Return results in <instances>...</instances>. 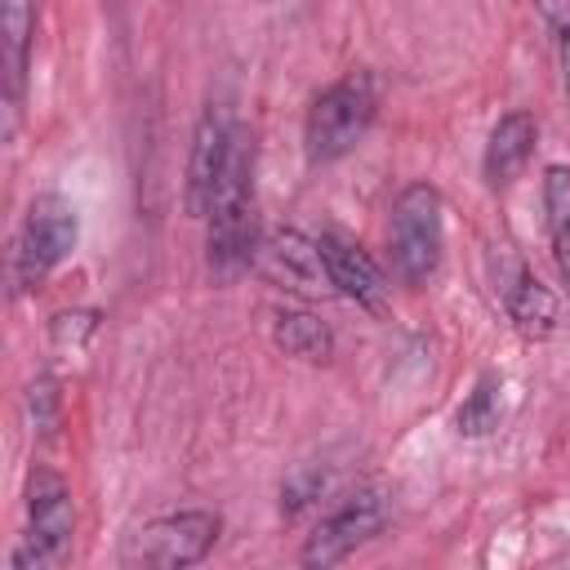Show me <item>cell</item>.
Segmentation results:
<instances>
[{"label":"cell","mask_w":570,"mask_h":570,"mask_svg":"<svg viewBox=\"0 0 570 570\" xmlns=\"http://www.w3.org/2000/svg\"><path fill=\"white\" fill-rule=\"evenodd\" d=\"M209 272L218 281L240 276L258 258V218H254V138L240 129L223 183L209 205Z\"/></svg>","instance_id":"obj_1"},{"label":"cell","mask_w":570,"mask_h":570,"mask_svg":"<svg viewBox=\"0 0 570 570\" xmlns=\"http://www.w3.org/2000/svg\"><path fill=\"white\" fill-rule=\"evenodd\" d=\"M374 107H379V94H374V80L365 71H352V76L334 80L330 89H321L307 107V120H303L307 160L330 165V160L347 156L365 138V129L374 125Z\"/></svg>","instance_id":"obj_2"},{"label":"cell","mask_w":570,"mask_h":570,"mask_svg":"<svg viewBox=\"0 0 570 570\" xmlns=\"http://www.w3.org/2000/svg\"><path fill=\"white\" fill-rule=\"evenodd\" d=\"M76 539V503L71 485L53 468L27 472V539L13 552V570H49L71 552Z\"/></svg>","instance_id":"obj_3"},{"label":"cell","mask_w":570,"mask_h":570,"mask_svg":"<svg viewBox=\"0 0 570 570\" xmlns=\"http://www.w3.org/2000/svg\"><path fill=\"white\" fill-rule=\"evenodd\" d=\"M445 245V205L432 183H410L392 205V267L405 285L432 281Z\"/></svg>","instance_id":"obj_4"},{"label":"cell","mask_w":570,"mask_h":570,"mask_svg":"<svg viewBox=\"0 0 570 570\" xmlns=\"http://www.w3.org/2000/svg\"><path fill=\"white\" fill-rule=\"evenodd\" d=\"M76 236H80V223H76V209L62 196L31 200V209L22 218V232L13 240V281H18V289H40L49 281V272L76 249Z\"/></svg>","instance_id":"obj_5"},{"label":"cell","mask_w":570,"mask_h":570,"mask_svg":"<svg viewBox=\"0 0 570 570\" xmlns=\"http://www.w3.org/2000/svg\"><path fill=\"white\" fill-rule=\"evenodd\" d=\"M218 530L223 521L214 512H169V517H156L147 521L129 548H125V566H156V570H183V566H196L209 557V548L218 543Z\"/></svg>","instance_id":"obj_6"},{"label":"cell","mask_w":570,"mask_h":570,"mask_svg":"<svg viewBox=\"0 0 570 570\" xmlns=\"http://www.w3.org/2000/svg\"><path fill=\"white\" fill-rule=\"evenodd\" d=\"M387 525V499L374 485H361L356 494H347L330 517H321V525L307 534L303 543V566H338L343 557H352L365 539H374Z\"/></svg>","instance_id":"obj_7"},{"label":"cell","mask_w":570,"mask_h":570,"mask_svg":"<svg viewBox=\"0 0 570 570\" xmlns=\"http://www.w3.org/2000/svg\"><path fill=\"white\" fill-rule=\"evenodd\" d=\"M236 134H240L236 116L223 102H209L200 125H196V134H191V160H187V209L196 218H205L209 205H214V191H218L223 169L232 160Z\"/></svg>","instance_id":"obj_8"},{"label":"cell","mask_w":570,"mask_h":570,"mask_svg":"<svg viewBox=\"0 0 570 570\" xmlns=\"http://www.w3.org/2000/svg\"><path fill=\"white\" fill-rule=\"evenodd\" d=\"M258 267L276 285L294 289V294H307V298L334 289L330 272H325V258H321V240H312V236H303L294 227H276V232H267L258 240Z\"/></svg>","instance_id":"obj_9"},{"label":"cell","mask_w":570,"mask_h":570,"mask_svg":"<svg viewBox=\"0 0 570 570\" xmlns=\"http://www.w3.org/2000/svg\"><path fill=\"white\" fill-rule=\"evenodd\" d=\"M321 258H325V272H330V285L361 303V307H383L387 303V276L383 267L370 258V249H361L352 236L343 232H325L321 236Z\"/></svg>","instance_id":"obj_10"},{"label":"cell","mask_w":570,"mask_h":570,"mask_svg":"<svg viewBox=\"0 0 570 570\" xmlns=\"http://www.w3.org/2000/svg\"><path fill=\"white\" fill-rule=\"evenodd\" d=\"M499 294H503V307L512 316V325L525 334V338H548L557 330V294L525 267V263H512V272H499Z\"/></svg>","instance_id":"obj_11"},{"label":"cell","mask_w":570,"mask_h":570,"mask_svg":"<svg viewBox=\"0 0 570 570\" xmlns=\"http://www.w3.org/2000/svg\"><path fill=\"white\" fill-rule=\"evenodd\" d=\"M534 142H539V125H534V116L530 111H508V116H499V125L490 129V138H485V183L490 187H508L521 169H525V160L534 156Z\"/></svg>","instance_id":"obj_12"},{"label":"cell","mask_w":570,"mask_h":570,"mask_svg":"<svg viewBox=\"0 0 570 570\" xmlns=\"http://www.w3.org/2000/svg\"><path fill=\"white\" fill-rule=\"evenodd\" d=\"M272 338H276V347L285 356H298V361H312V365L334 356L330 325L307 307H276L272 312Z\"/></svg>","instance_id":"obj_13"},{"label":"cell","mask_w":570,"mask_h":570,"mask_svg":"<svg viewBox=\"0 0 570 570\" xmlns=\"http://www.w3.org/2000/svg\"><path fill=\"white\" fill-rule=\"evenodd\" d=\"M0 9H4V98L9 107H18L36 40V0H4Z\"/></svg>","instance_id":"obj_14"},{"label":"cell","mask_w":570,"mask_h":570,"mask_svg":"<svg viewBox=\"0 0 570 570\" xmlns=\"http://www.w3.org/2000/svg\"><path fill=\"white\" fill-rule=\"evenodd\" d=\"M543 209H548V236H552V258L570 294V169L548 165L543 174Z\"/></svg>","instance_id":"obj_15"},{"label":"cell","mask_w":570,"mask_h":570,"mask_svg":"<svg viewBox=\"0 0 570 570\" xmlns=\"http://www.w3.org/2000/svg\"><path fill=\"white\" fill-rule=\"evenodd\" d=\"M499 392H503V383H499L494 374L476 379V387L468 392V401H463L459 414H454V423H459L463 436H485V432L499 428Z\"/></svg>","instance_id":"obj_16"},{"label":"cell","mask_w":570,"mask_h":570,"mask_svg":"<svg viewBox=\"0 0 570 570\" xmlns=\"http://www.w3.org/2000/svg\"><path fill=\"white\" fill-rule=\"evenodd\" d=\"M27 410H31V423L40 436H49L58 428V383L49 374H40L31 387H27Z\"/></svg>","instance_id":"obj_17"},{"label":"cell","mask_w":570,"mask_h":570,"mask_svg":"<svg viewBox=\"0 0 570 570\" xmlns=\"http://www.w3.org/2000/svg\"><path fill=\"white\" fill-rule=\"evenodd\" d=\"M321 485H325V476H321V472H298V476L281 490V512H285V517H298V512L321 494Z\"/></svg>","instance_id":"obj_18"},{"label":"cell","mask_w":570,"mask_h":570,"mask_svg":"<svg viewBox=\"0 0 570 570\" xmlns=\"http://www.w3.org/2000/svg\"><path fill=\"white\" fill-rule=\"evenodd\" d=\"M98 312H58L53 316V338L58 343H76V334H94Z\"/></svg>","instance_id":"obj_19"},{"label":"cell","mask_w":570,"mask_h":570,"mask_svg":"<svg viewBox=\"0 0 570 570\" xmlns=\"http://www.w3.org/2000/svg\"><path fill=\"white\" fill-rule=\"evenodd\" d=\"M534 4H539L543 22H548L557 36H566V31H570V0H534Z\"/></svg>","instance_id":"obj_20"},{"label":"cell","mask_w":570,"mask_h":570,"mask_svg":"<svg viewBox=\"0 0 570 570\" xmlns=\"http://www.w3.org/2000/svg\"><path fill=\"white\" fill-rule=\"evenodd\" d=\"M557 45H561V80H566V102H570V31H566V36H557Z\"/></svg>","instance_id":"obj_21"}]
</instances>
